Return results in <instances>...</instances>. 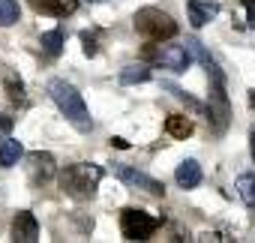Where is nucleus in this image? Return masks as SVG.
I'll use <instances>...</instances> for the list:
<instances>
[{
  "label": "nucleus",
  "instance_id": "nucleus-12",
  "mask_svg": "<svg viewBox=\"0 0 255 243\" xmlns=\"http://www.w3.org/2000/svg\"><path fill=\"white\" fill-rule=\"evenodd\" d=\"M21 156H24V147H21V141H18V138H12V135L0 138V165H3V168L18 165V159H21Z\"/></svg>",
  "mask_w": 255,
  "mask_h": 243
},
{
  "label": "nucleus",
  "instance_id": "nucleus-16",
  "mask_svg": "<svg viewBox=\"0 0 255 243\" xmlns=\"http://www.w3.org/2000/svg\"><path fill=\"white\" fill-rule=\"evenodd\" d=\"M237 195L243 198V204H249V207H255V174H240L237 177Z\"/></svg>",
  "mask_w": 255,
  "mask_h": 243
},
{
  "label": "nucleus",
  "instance_id": "nucleus-2",
  "mask_svg": "<svg viewBox=\"0 0 255 243\" xmlns=\"http://www.w3.org/2000/svg\"><path fill=\"white\" fill-rule=\"evenodd\" d=\"M102 180V168L99 165H90V162H72L60 171V189L72 198H87L96 192Z\"/></svg>",
  "mask_w": 255,
  "mask_h": 243
},
{
  "label": "nucleus",
  "instance_id": "nucleus-9",
  "mask_svg": "<svg viewBox=\"0 0 255 243\" xmlns=\"http://www.w3.org/2000/svg\"><path fill=\"white\" fill-rule=\"evenodd\" d=\"M186 12H189L192 27H204L207 21H213L219 15V3H213V0H189Z\"/></svg>",
  "mask_w": 255,
  "mask_h": 243
},
{
  "label": "nucleus",
  "instance_id": "nucleus-7",
  "mask_svg": "<svg viewBox=\"0 0 255 243\" xmlns=\"http://www.w3.org/2000/svg\"><path fill=\"white\" fill-rule=\"evenodd\" d=\"M114 174H117L126 186H132V189H141V192H147V195H165V186H162L156 177H150V174H144V171H138V168H132V165H117Z\"/></svg>",
  "mask_w": 255,
  "mask_h": 243
},
{
  "label": "nucleus",
  "instance_id": "nucleus-23",
  "mask_svg": "<svg viewBox=\"0 0 255 243\" xmlns=\"http://www.w3.org/2000/svg\"><path fill=\"white\" fill-rule=\"evenodd\" d=\"M9 126H12V120L6 114H0V132H9Z\"/></svg>",
  "mask_w": 255,
  "mask_h": 243
},
{
  "label": "nucleus",
  "instance_id": "nucleus-5",
  "mask_svg": "<svg viewBox=\"0 0 255 243\" xmlns=\"http://www.w3.org/2000/svg\"><path fill=\"white\" fill-rule=\"evenodd\" d=\"M207 75H210V120H213V129L216 132H225L228 117H231L228 93H225V75H222V69L216 63L207 69Z\"/></svg>",
  "mask_w": 255,
  "mask_h": 243
},
{
  "label": "nucleus",
  "instance_id": "nucleus-21",
  "mask_svg": "<svg viewBox=\"0 0 255 243\" xmlns=\"http://www.w3.org/2000/svg\"><path fill=\"white\" fill-rule=\"evenodd\" d=\"M81 42H84V54H87V57H96V51H99V48H96V39H93L90 33H81Z\"/></svg>",
  "mask_w": 255,
  "mask_h": 243
},
{
  "label": "nucleus",
  "instance_id": "nucleus-26",
  "mask_svg": "<svg viewBox=\"0 0 255 243\" xmlns=\"http://www.w3.org/2000/svg\"><path fill=\"white\" fill-rule=\"evenodd\" d=\"M249 105H252V108H255V90H252V93H249Z\"/></svg>",
  "mask_w": 255,
  "mask_h": 243
},
{
  "label": "nucleus",
  "instance_id": "nucleus-13",
  "mask_svg": "<svg viewBox=\"0 0 255 243\" xmlns=\"http://www.w3.org/2000/svg\"><path fill=\"white\" fill-rule=\"evenodd\" d=\"M27 162H30V174H33L36 180H48V177L54 174V156H51V153L36 150V153L27 156Z\"/></svg>",
  "mask_w": 255,
  "mask_h": 243
},
{
  "label": "nucleus",
  "instance_id": "nucleus-6",
  "mask_svg": "<svg viewBox=\"0 0 255 243\" xmlns=\"http://www.w3.org/2000/svg\"><path fill=\"white\" fill-rule=\"evenodd\" d=\"M156 228H159V219H153V216L144 213V210L126 207V210L120 213V231H123L126 240H147Z\"/></svg>",
  "mask_w": 255,
  "mask_h": 243
},
{
  "label": "nucleus",
  "instance_id": "nucleus-8",
  "mask_svg": "<svg viewBox=\"0 0 255 243\" xmlns=\"http://www.w3.org/2000/svg\"><path fill=\"white\" fill-rule=\"evenodd\" d=\"M12 240L18 243H33L39 240V222L30 210H21L15 219H12Z\"/></svg>",
  "mask_w": 255,
  "mask_h": 243
},
{
  "label": "nucleus",
  "instance_id": "nucleus-14",
  "mask_svg": "<svg viewBox=\"0 0 255 243\" xmlns=\"http://www.w3.org/2000/svg\"><path fill=\"white\" fill-rule=\"evenodd\" d=\"M192 120L189 117H183V114H171L168 120H165V132L171 135V138H189L192 135Z\"/></svg>",
  "mask_w": 255,
  "mask_h": 243
},
{
  "label": "nucleus",
  "instance_id": "nucleus-24",
  "mask_svg": "<svg viewBox=\"0 0 255 243\" xmlns=\"http://www.w3.org/2000/svg\"><path fill=\"white\" fill-rule=\"evenodd\" d=\"M111 144H114V147H120V150L129 147V141H126V138H111Z\"/></svg>",
  "mask_w": 255,
  "mask_h": 243
},
{
  "label": "nucleus",
  "instance_id": "nucleus-11",
  "mask_svg": "<svg viewBox=\"0 0 255 243\" xmlns=\"http://www.w3.org/2000/svg\"><path fill=\"white\" fill-rule=\"evenodd\" d=\"M174 180H177V186H180V189H195V186L201 183V165H198L195 159L180 162V165H177V171H174Z\"/></svg>",
  "mask_w": 255,
  "mask_h": 243
},
{
  "label": "nucleus",
  "instance_id": "nucleus-20",
  "mask_svg": "<svg viewBox=\"0 0 255 243\" xmlns=\"http://www.w3.org/2000/svg\"><path fill=\"white\" fill-rule=\"evenodd\" d=\"M6 90H9V99H12V102H21V99H24V84H21V78L15 81V75H6Z\"/></svg>",
  "mask_w": 255,
  "mask_h": 243
},
{
  "label": "nucleus",
  "instance_id": "nucleus-25",
  "mask_svg": "<svg viewBox=\"0 0 255 243\" xmlns=\"http://www.w3.org/2000/svg\"><path fill=\"white\" fill-rule=\"evenodd\" d=\"M249 153H252V159H255V129L249 132Z\"/></svg>",
  "mask_w": 255,
  "mask_h": 243
},
{
  "label": "nucleus",
  "instance_id": "nucleus-10",
  "mask_svg": "<svg viewBox=\"0 0 255 243\" xmlns=\"http://www.w3.org/2000/svg\"><path fill=\"white\" fill-rule=\"evenodd\" d=\"M30 6L42 15H54V18H66L78 9V0H30Z\"/></svg>",
  "mask_w": 255,
  "mask_h": 243
},
{
  "label": "nucleus",
  "instance_id": "nucleus-3",
  "mask_svg": "<svg viewBox=\"0 0 255 243\" xmlns=\"http://www.w3.org/2000/svg\"><path fill=\"white\" fill-rule=\"evenodd\" d=\"M135 30L144 39H150V42H165V39H174L177 36V21L168 12L147 6V9H138L135 12Z\"/></svg>",
  "mask_w": 255,
  "mask_h": 243
},
{
  "label": "nucleus",
  "instance_id": "nucleus-17",
  "mask_svg": "<svg viewBox=\"0 0 255 243\" xmlns=\"http://www.w3.org/2000/svg\"><path fill=\"white\" fill-rule=\"evenodd\" d=\"M18 15H21V9L15 0H0V27H12L18 21Z\"/></svg>",
  "mask_w": 255,
  "mask_h": 243
},
{
  "label": "nucleus",
  "instance_id": "nucleus-1",
  "mask_svg": "<svg viewBox=\"0 0 255 243\" xmlns=\"http://www.w3.org/2000/svg\"><path fill=\"white\" fill-rule=\"evenodd\" d=\"M48 96L54 99V105L63 111V117L69 120V123H72L78 132H90V129H93L90 111H87L81 93H78L69 81H63V78H51V81H48Z\"/></svg>",
  "mask_w": 255,
  "mask_h": 243
},
{
  "label": "nucleus",
  "instance_id": "nucleus-19",
  "mask_svg": "<svg viewBox=\"0 0 255 243\" xmlns=\"http://www.w3.org/2000/svg\"><path fill=\"white\" fill-rule=\"evenodd\" d=\"M186 48H189V51H192V57H198V60H201V63H204L207 69H210V66L216 63V60H213V57H210V54L204 51V45H201L198 39H186Z\"/></svg>",
  "mask_w": 255,
  "mask_h": 243
},
{
  "label": "nucleus",
  "instance_id": "nucleus-18",
  "mask_svg": "<svg viewBox=\"0 0 255 243\" xmlns=\"http://www.w3.org/2000/svg\"><path fill=\"white\" fill-rule=\"evenodd\" d=\"M39 45H42V51H45V54L57 57V54H60V48H63V33H60V30H48V33H42Z\"/></svg>",
  "mask_w": 255,
  "mask_h": 243
},
{
  "label": "nucleus",
  "instance_id": "nucleus-28",
  "mask_svg": "<svg viewBox=\"0 0 255 243\" xmlns=\"http://www.w3.org/2000/svg\"><path fill=\"white\" fill-rule=\"evenodd\" d=\"M246 3H255V0H246Z\"/></svg>",
  "mask_w": 255,
  "mask_h": 243
},
{
  "label": "nucleus",
  "instance_id": "nucleus-15",
  "mask_svg": "<svg viewBox=\"0 0 255 243\" xmlns=\"http://www.w3.org/2000/svg\"><path fill=\"white\" fill-rule=\"evenodd\" d=\"M144 81H150V69L144 63H132L120 69V84H144Z\"/></svg>",
  "mask_w": 255,
  "mask_h": 243
},
{
  "label": "nucleus",
  "instance_id": "nucleus-27",
  "mask_svg": "<svg viewBox=\"0 0 255 243\" xmlns=\"http://www.w3.org/2000/svg\"><path fill=\"white\" fill-rule=\"evenodd\" d=\"M90 3H99V0H90Z\"/></svg>",
  "mask_w": 255,
  "mask_h": 243
},
{
  "label": "nucleus",
  "instance_id": "nucleus-22",
  "mask_svg": "<svg viewBox=\"0 0 255 243\" xmlns=\"http://www.w3.org/2000/svg\"><path fill=\"white\" fill-rule=\"evenodd\" d=\"M246 24L255 30V3H246Z\"/></svg>",
  "mask_w": 255,
  "mask_h": 243
},
{
  "label": "nucleus",
  "instance_id": "nucleus-4",
  "mask_svg": "<svg viewBox=\"0 0 255 243\" xmlns=\"http://www.w3.org/2000/svg\"><path fill=\"white\" fill-rule=\"evenodd\" d=\"M141 57L150 60V63H156V66H162V69H171V72H186L192 66V51L186 45H174V42H168V45L150 42L141 51Z\"/></svg>",
  "mask_w": 255,
  "mask_h": 243
}]
</instances>
